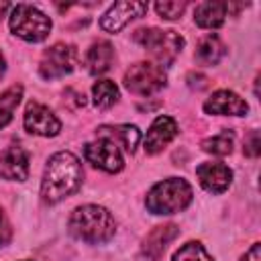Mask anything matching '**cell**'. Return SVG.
<instances>
[{
	"label": "cell",
	"mask_w": 261,
	"mask_h": 261,
	"mask_svg": "<svg viewBox=\"0 0 261 261\" xmlns=\"http://www.w3.org/2000/svg\"><path fill=\"white\" fill-rule=\"evenodd\" d=\"M82 177H84L82 163L73 153H69V151L55 153L45 165V173H43V181H41L43 202L57 204L63 198L71 196L73 192L80 190Z\"/></svg>",
	"instance_id": "obj_1"
},
{
	"label": "cell",
	"mask_w": 261,
	"mask_h": 261,
	"mask_svg": "<svg viewBox=\"0 0 261 261\" xmlns=\"http://www.w3.org/2000/svg\"><path fill=\"white\" fill-rule=\"evenodd\" d=\"M165 84H167V75L163 67L151 61H139L130 65L124 73V86L128 88V92L137 96H151L161 88H165Z\"/></svg>",
	"instance_id": "obj_6"
},
{
	"label": "cell",
	"mask_w": 261,
	"mask_h": 261,
	"mask_svg": "<svg viewBox=\"0 0 261 261\" xmlns=\"http://www.w3.org/2000/svg\"><path fill=\"white\" fill-rule=\"evenodd\" d=\"M92 98H94V106L100 110H106L110 106H114L120 98L118 88L112 80H98L92 86Z\"/></svg>",
	"instance_id": "obj_20"
},
{
	"label": "cell",
	"mask_w": 261,
	"mask_h": 261,
	"mask_svg": "<svg viewBox=\"0 0 261 261\" xmlns=\"http://www.w3.org/2000/svg\"><path fill=\"white\" fill-rule=\"evenodd\" d=\"M196 175L200 186L210 194H222L232 181V171L224 163H202L196 167Z\"/></svg>",
	"instance_id": "obj_15"
},
{
	"label": "cell",
	"mask_w": 261,
	"mask_h": 261,
	"mask_svg": "<svg viewBox=\"0 0 261 261\" xmlns=\"http://www.w3.org/2000/svg\"><path fill=\"white\" fill-rule=\"evenodd\" d=\"M177 135V122L171 118V116H157L151 124V128L147 130V137H145V153L149 155H155L159 151H163L171 141L173 137Z\"/></svg>",
	"instance_id": "obj_12"
},
{
	"label": "cell",
	"mask_w": 261,
	"mask_h": 261,
	"mask_svg": "<svg viewBox=\"0 0 261 261\" xmlns=\"http://www.w3.org/2000/svg\"><path fill=\"white\" fill-rule=\"evenodd\" d=\"M98 139H104V141H110L114 143L116 147H122L126 153H135L139 141H141V133L137 126L133 124H104L96 130Z\"/></svg>",
	"instance_id": "obj_16"
},
{
	"label": "cell",
	"mask_w": 261,
	"mask_h": 261,
	"mask_svg": "<svg viewBox=\"0 0 261 261\" xmlns=\"http://www.w3.org/2000/svg\"><path fill=\"white\" fill-rule=\"evenodd\" d=\"M24 261H27V259H24Z\"/></svg>",
	"instance_id": "obj_30"
},
{
	"label": "cell",
	"mask_w": 261,
	"mask_h": 261,
	"mask_svg": "<svg viewBox=\"0 0 261 261\" xmlns=\"http://www.w3.org/2000/svg\"><path fill=\"white\" fill-rule=\"evenodd\" d=\"M67 226L75 239L84 243H92V245L110 241L116 230V222L112 214L106 208L96 206V204H86V206L75 208L69 216Z\"/></svg>",
	"instance_id": "obj_2"
},
{
	"label": "cell",
	"mask_w": 261,
	"mask_h": 261,
	"mask_svg": "<svg viewBox=\"0 0 261 261\" xmlns=\"http://www.w3.org/2000/svg\"><path fill=\"white\" fill-rule=\"evenodd\" d=\"M112 61H114V47L108 41L92 43V47L88 49V55H86V65L92 75L106 73L110 69Z\"/></svg>",
	"instance_id": "obj_18"
},
{
	"label": "cell",
	"mask_w": 261,
	"mask_h": 261,
	"mask_svg": "<svg viewBox=\"0 0 261 261\" xmlns=\"http://www.w3.org/2000/svg\"><path fill=\"white\" fill-rule=\"evenodd\" d=\"M22 98V86H10L0 94V128H4L14 114V108L18 106Z\"/></svg>",
	"instance_id": "obj_21"
},
{
	"label": "cell",
	"mask_w": 261,
	"mask_h": 261,
	"mask_svg": "<svg viewBox=\"0 0 261 261\" xmlns=\"http://www.w3.org/2000/svg\"><path fill=\"white\" fill-rule=\"evenodd\" d=\"M259 251H261V245H259V243H253V245H251V249L241 257V261H261Z\"/></svg>",
	"instance_id": "obj_27"
},
{
	"label": "cell",
	"mask_w": 261,
	"mask_h": 261,
	"mask_svg": "<svg viewBox=\"0 0 261 261\" xmlns=\"http://www.w3.org/2000/svg\"><path fill=\"white\" fill-rule=\"evenodd\" d=\"M171 261H214L206 249L202 247V243L198 241H190L186 245H181L175 253H173V259Z\"/></svg>",
	"instance_id": "obj_23"
},
{
	"label": "cell",
	"mask_w": 261,
	"mask_h": 261,
	"mask_svg": "<svg viewBox=\"0 0 261 261\" xmlns=\"http://www.w3.org/2000/svg\"><path fill=\"white\" fill-rule=\"evenodd\" d=\"M10 8H12V6H10V2H0V18H2Z\"/></svg>",
	"instance_id": "obj_28"
},
{
	"label": "cell",
	"mask_w": 261,
	"mask_h": 261,
	"mask_svg": "<svg viewBox=\"0 0 261 261\" xmlns=\"http://www.w3.org/2000/svg\"><path fill=\"white\" fill-rule=\"evenodd\" d=\"M10 239H12V228H10V222L4 214V210L0 208V247L8 245Z\"/></svg>",
	"instance_id": "obj_26"
},
{
	"label": "cell",
	"mask_w": 261,
	"mask_h": 261,
	"mask_svg": "<svg viewBox=\"0 0 261 261\" xmlns=\"http://www.w3.org/2000/svg\"><path fill=\"white\" fill-rule=\"evenodd\" d=\"M133 39L147 49L159 63L169 65L184 49V37L175 31H163V29H139Z\"/></svg>",
	"instance_id": "obj_5"
},
{
	"label": "cell",
	"mask_w": 261,
	"mask_h": 261,
	"mask_svg": "<svg viewBox=\"0 0 261 261\" xmlns=\"http://www.w3.org/2000/svg\"><path fill=\"white\" fill-rule=\"evenodd\" d=\"M147 12V2H114L104 16L100 18V29L106 33H118L126 22H130L137 16H143Z\"/></svg>",
	"instance_id": "obj_10"
},
{
	"label": "cell",
	"mask_w": 261,
	"mask_h": 261,
	"mask_svg": "<svg viewBox=\"0 0 261 261\" xmlns=\"http://www.w3.org/2000/svg\"><path fill=\"white\" fill-rule=\"evenodd\" d=\"M155 10L161 18H167V20H175L184 14L186 10V2H157L155 4Z\"/></svg>",
	"instance_id": "obj_24"
},
{
	"label": "cell",
	"mask_w": 261,
	"mask_h": 261,
	"mask_svg": "<svg viewBox=\"0 0 261 261\" xmlns=\"http://www.w3.org/2000/svg\"><path fill=\"white\" fill-rule=\"evenodd\" d=\"M75 63H77L75 47L67 43H55L53 47L45 49L41 63H39V71L45 80H55L65 73H71Z\"/></svg>",
	"instance_id": "obj_7"
},
{
	"label": "cell",
	"mask_w": 261,
	"mask_h": 261,
	"mask_svg": "<svg viewBox=\"0 0 261 261\" xmlns=\"http://www.w3.org/2000/svg\"><path fill=\"white\" fill-rule=\"evenodd\" d=\"M84 157L98 169L106 171V173H116L124 167V159H122V153L120 149L110 143V141H104V139H98L94 143H88L84 147Z\"/></svg>",
	"instance_id": "obj_8"
},
{
	"label": "cell",
	"mask_w": 261,
	"mask_h": 261,
	"mask_svg": "<svg viewBox=\"0 0 261 261\" xmlns=\"http://www.w3.org/2000/svg\"><path fill=\"white\" fill-rule=\"evenodd\" d=\"M24 128L31 135L55 137L61 130L59 118L41 102H29L24 110Z\"/></svg>",
	"instance_id": "obj_9"
},
{
	"label": "cell",
	"mask_w": 261,
	"mask_h": 261,
	"mask_svg": "<svg viewBox=\"0 0 261 261\" xmlns=\"http://www.w3.org/2000/svg\"><path fill=\"white\" fill-rule=\"evenodd\" d=\"M232 143H234V137L232 133L224 130V133H218L214 137H208L202 141V151L210 153V155H218V157H224V155H230L232 153Z\"/></svg>",
	"instance_id": "obj_22"
},
{
	"label": "cell",
	"mask_w": 261,
	"mask_h": 261,
	"mask_svg": "<svg viewBox=\"0 0 261 261\" xmlns=\"http://www.w3.org/2000/svg\"><path fill=\"white\" fill-rule=\"evenodd\" d=\"M206 114H226V116H245L249 104L230 90H218L204 102Z\"/></svg>",
	"instance_id": "obj_13"
},
{
	"label": "cell",
	"mask_w": 261,
	"mask_h": 261,
	"mask_svg": "<svg viewBox=\"0 0 261 261\" xmlns=\"http://www.w3.org/2000/svg\"><path fill=\"white\" fill-rule=\"evenodd\" d=\"M224 53H226V49H224L222 41H220L216 35H208V37H204V39L198 43L194 57H196V61L202 63V65H216V63L224 57Z\"/></svg>",
	"instance_id": "obj_19"
},
{
	"label": "cell",
	"mask_w": 261,
	"mask_h": 261,
	"mask_svg": "<svg viewBox=\"0 0 261 261\" xmlns=\"http://www.w3.org/2000/svg\"><path fill=\"white\" fill-rule=\"evenodd\" d=\"M179 234V226L177 224H159L155 226L145 239H143V245H141V253L149 259V261H159L167 249V245Z\"/></svg>",
	"instance_id": "obj_14"
},
{
	"label": "cell",
	"mask_w": 261,
	"mask_h": 261,
	"mask_svg": "<svg viewBox=\"0 0 261 261\" xmlns=\"http://www.w3.org/2000/svg\"><path fill=\"white\" fill-rule=\"evenodd\" d=\"M10 31L29 43H39L51 33V18L37 6L16 4L10 8Z\"/></svg>",
	"instance_id": "obj_4"
},
{
	"label": "cell",
	"mask_w": 261,
	"mask_h": 261,
	"mask_svg": "<svg viewBox=\"0 0 261 261\" xmlns=\"http://www.w3.org/2000/svg\"><path fill=\"white\" fill-rule=\"evenodd\" d=\"M245 155L249 157H257L261 153V139H259V130H251L245 137Z\"/></svg>",
	"instance_id": "obj_25"
},
{
	"label": "cell",
	"mask_w": 261,
	"mask_h": 261,
	"mask_svg": "<svg viewBox=\"0 0 261 261\" xmlns=\"http://www.w3.org/2000/svg\"><path fill=\"white\" fill-rule=\"evenodd\" d=\"M0 175L8 181H24L29 177V153L20 145H8L0 153Z\"/></svg>",
	"instance_id": "obj_11"
},
{
	"label": "cell",
	"mask_w": 261,
	"mask_h": 261,
	"mask_svg": "<svg viewBox=\"0 0 261 261\" xmlns=\"http://www.w3.org/2000/svg\"><path fill=\"white\" fill-rule=\"evenodd\" d=\"M4 71H6V61H4V55L0 53V77L4 75Z\"/></svg>",
	"instance_id": "obj_29"
},
{
	"label": "cell",
	"mask_w": 261,
	"mask_h": 261,
	"mask_svg": "<svg viewBox=\"0 0 261 261\" xmlns=\"http://www.w3.org/2000/svg\"><path fill=\"white\" fill-rule=\"evenodd\" d=\"M226 12H230L228 2H202L194 10V20L202 29H218L222 27Z\"/></svg>",
	"instance_id": "obj_17"
},
{
	"label": "cell",
	"mask_w": 261,
	"mask_h": 261,
	"mask_svg": "<svg viewBox=\"0 0 261 261\" xmlns=\"http://www.w3.org/2000/svg\"><path fill=\"white\" fill-rule=\"evenodd\" d=\"M192 202V186L184 177H167L155 184L145 198V206L153 214H175Z\"/></svg>",
	"instance_id": "obj_3"
}]
</instances>
